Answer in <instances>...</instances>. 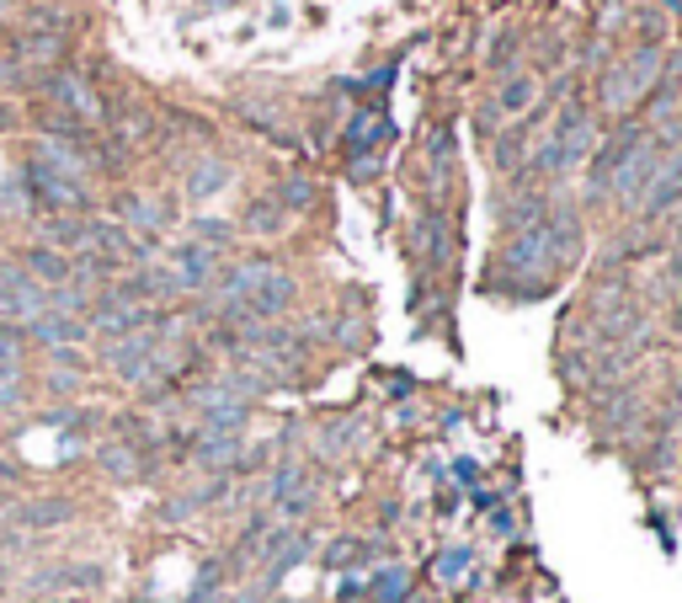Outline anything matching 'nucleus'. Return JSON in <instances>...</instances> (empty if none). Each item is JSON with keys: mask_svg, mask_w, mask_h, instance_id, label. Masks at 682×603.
Listing matches in <instances>:
<instances>
[{"mask_svg": "<svg viewBox=\"0 0 682 603\" xmlns=\"http://www.w3.org/2000/svg\"><path fill=\"white\" fill-rule=\"evenodd\" d=\"M272 204L283 214H304L309 204H315V181L309 177H283L277 181V193H272Z\"/></svg>", "mask_w": 682, "mask_h": 603, "instance_id": "nucleus-21", "label": "nucleus"}, {"mask_svg": "<svg viewBox=\"0 0 682 603\" xmlns=\"http://www.w3.org/2000/svg\"><path fill=\"white\" fill-rule=\"evenodd\" d=\"M38 246H54L64 257L86 251V219H81V214H54V219H43V241Z\"/></svg>", "mask_w": 682, "mask_h": 603, "instance_id": "nucleus-17", "label": "nucleus"}, {"mask_svg": "<svg viewBox=\"0 0 682 603\" xmlns=\"http://www.w3.org/2000/svg\"><path fill=\"white\" fill-rule=\"evenodd\" d=\"M187 241H198L224 257V246L235 241V225H230V219H192V225H187Z\"/></svg>", "mask_w": 682, "mask_h": 603, "instance_id": "nucleus-22", "label": "nucleus"}, {"mask_svg": "<svg viewBox=\"0 0 682 603\" xmlns=\"http://www.w3.org/2000/svg\"><path fill=\"white\" fill-rule=\"evenodd\" d=\"M379 166H385L379 155H353V177H374Z\"/></svg>", "mask_w": 682, "mask_h": 603, "instance_id": "nucleus-32", "label": "nucleus"}, {"mask_svg": "<svg viewBox=\"0 0 682 603\" xmlns=\"http://www.w3.org/2000/svg\"><path fill=\"white\" fill-rule=\"evenodd\" d=\"M230 181H235V171H230V160H224V155H198V160L187 166V198H192V204L219 198Z\"/></svg>", "mask_w": 682, "mask_h": 603, "instance_id": "nucleus-12", "label": "nucleus"}, {"mask_svg": "<svg viewBox=\"0 0 682 603\" xmlns=\"http://www.w3.org/2000/svg\"><path fill=\"white\" fill-rule=\"evenodd\" d=\"M576 257H581V219H576V209H549L538 225L517 230V236L502 246L496 268L512 278V294H517V300H534V294H544Z\"/></svg>", "mask_w": 682, "mask_h": 603, "instance_id": "nucleus-1", "label": "nucleus"}, {"mask_svg": "<svg viewBox=\"0 0 682 603\" xmlns=\"http://www.w3.org/2000/svg\"><path fill=\"white\" fill-rule=\"evenodd\" d=\"M416 246L427 251V262H432V268H443L448 257H453V241H448V219L438 209L421 214V225H416Z\"/></svg>", "mask_w": 682, "mask_h": 603, "instance_id": "nucleus-19", "label": "nucleus"}, {"mask_svg": "<svg viewBox=\"0 0 682 603\" xmlns=\"http://www.w3.org/2000/svg\"><path fill=\"white\" fill-rule=\"evenodd\" d=\"M96 465H102L113 481H139V476H145V454H139V444H128V438L96 444Z\"/></svg>", "mask_w": 682, "mask_h": 603, "instance_id": "nucleus-15", "label": "nucleus"}, {"mask_svg": "<svg viewBox=\"0 0 682 603\" xmlns=\"http://www.w3.org/2000/svg\"><path fill=\"white\" fill-rule=\"evenodd\" d=\"M22 272L32 283H43V289H60V283H70V257L54 251V246H28L22 251Z\"/></svg>", "mask_w": 682, "mask_h": 603, "instance_id": "nucleus-16", "label": "nucleus"}, {"mask_svg": "<svg viewBox=\"0 0 682 603\" xmlns=\"http://www.w3.org/2000/svg\"><path fill=\"white\" fill-rule=\"evenodd\" d=\"M655 81H661V54H655V49H640V54H629L619 70L602 75V107L623 113V107L640 102V91H651Z\"/></svg>", "mask_w": 682, "mask_h": 603, "instance_id": "nucleus-4", "label": "nucleus"}, {"mask_svg": "<svg viewBox=\"0 0 682 603\" xmlns=\"http://www.w3.org/2000/svg\"><path fill=\"white\" fill-rule=\"evenodd\" d=\"M22 28L49 32V38H64V32H70V17H64L60 6H28V11H22Z\"/></svg>", "mask_w": 682, "mask_h": 603, "instance_id": "nucleus-23", "label": "nucleus"}, {"mask_svg": "<svg viewBox=\"0 0 682 603\" xmlns=\"http://www.w3.org/2000/svg\"><path fill=\"white\" fill-rule=\"evenodd\" d=\"M22 332L54 353V347H81V342L91 336V326H86V321H70V315H49V310H43V315H38L32 326H22Z\"/></svg>", "mask_w": 682, "mask_h": 603, "instance_id": "nucleus-13", "label": "nucleus"}, {"mask_svg": "<svg viewBox=\"0 0 682 603\" xmlns=\"http://www.w3.org/2000/svg\"><path fill=\"white\" fill-rule=\"evenodd\" d=\"M38 86H43V75H32L28 64H17L11 54H0V91H17V96H22V91H38Z\"/></svg>", "mask_w": 682, "mask_h": 603, "instance_id": "nucleus-25", "label": "nucleus"}, {"mask_svg": "<svg viewBox=\"0 0 682 603\" xmlns=\"http://www.w3.org/2000/svg\"><path fill=\"white\" fill-rule=\"evenodd\" d=\"M385 139H389V118L379 107H368V113H357V118L347 123V150L353 155H374Z\"/></svg>", "mask_w": 682, "mask_h": 603, "instance_id": "nucleus-18", "label": "nucleus"}, {"mask_svg": "<svg viewBox=\"0 0 682 603\" xmlns=\"http://www.w3.org/2000/svg\"><path fill=\"white\" fill-rule=\"evenodd\" d=\"M528 96H534V81H523V75H517V81H506V86H502L496 107H502V113H523V107H528Z\"/></svg>", "mask_w": 682, "mask_h": 603, "instance_id": "nucleus-29", "label": "nucleus"}, {"mask_svg": "<svg viewBox=\"0 0 682 603\" xmlns=\"http://www.w3.org/2000/svg\"><path fill=\"white\" fill-rule=\"evenodd\" d=\"M678 204H682V145H678V150H661V160H655V171H651V181H646L640 209H634V214L655 219V214L678 209Z\"/></svg>", "mask_w": 682, "mask_h": 603, "instance_id": "nucleus-8", "label": "nucleus"}, {"mask_svg": "<svg viewBox=\"0 0 682 603\" xmlns=\"http://www.w3.org/2000/svg\"><path fill=\"white\" fill-rule=\"evenodd\" d=\"M453 476H459V486L470 491V486L480 481V465H475V459H459V465H453Z\"/></svg>", "mask_w": 682, "mask_h": 603, "instance_id": "nucleus-31", "label": "nucleus"}, {"mask_svg": "<svg viewBox=\"0 0 682 603\" xmlns=\"http://www.w3.org/2000/svg\"><path fill=\"white\" fill-rule=\"evenodd\" d=\"M187 603H224V593H213V599H187Z\"/></svg>", "mask_w": 682, "mask_h": 603, "instance_id": "nucleus-36", "label": "nucleus"}, {"mask_svg": "<svg viewBox=\"0 0 682 603\" xmlns=\"http://www.w3.org/2000/svg\"><path fill=\"white\" fill-rule=\"evenodd\" d=\"M0 304H6V315L17 326H32L49 310V289L32 283L28 272H22V262H0Z\"/></svg>", "mask_w": 682, "mask_h": 603, "instance_id": "nucleus-6", "label": "nucleus"}, {"mask_svg": "<svg viewBox=\"0 0 682 603\" xmlns=\"http://www.w3.org/2000/svg\"><path fill=\"white\" fill-rule=\"evenodd\" d=\"M81 380H86L81 368H64V363H49V374H43V391H49V395H75V391H81Z\"/></svg>", "mask_w": 682, "mask_h": 603, "instance_id": "nucleus-27", "label": "nucleus"}, {"mask_svg": "<svg viewBox=\"0 0 682 603\" xmlns=\"http://www.w3.org/2000/svg\"><path fill=\"white\" fill-rule=\"evenodd\" d=\"M22 353H28V332L17 321H0V368H22Z\"/></svg>", "mask_w": 682, "mask_h": 603, "instance_id": "nucleus-26", "label": "nucleus"}, {"mask_svg": "<svg viewBox=\"0 0 682 603\" xmlns=\"http://www.w3.org/2000/svg\"><path fill=\"white\" fill-rule=\"evenodd\" d=\"M363 444V417H342V423H326L321 427V459H342V454H353Z\"/></svg>", "mask_w": 682, "mask_h": 603, "instance_id": "nucleus-20", "label": "nucleus"}, {"mask_svg": "<svg viewBox=\"0 0 682 603\" xmlns=\"http://www.w3.org/2000/svg\"><path fill=\"white\" fill-rule=\"evenodd\" d=\"M672 332H682V294L672 300Z\"/></svg>", "mask_w": 682, "mask_h": 603, "instance_id": "nucleus-35", "label": "nucleus"}, {"mask_svg": "<svg viewBox=\"0 0 682 603\" xmlns=\"http://www.w3.org/2000/svg\"><path fill=\"white\" fill-rule=\"evenodd\" d=\"M240 454H245V438H240V433H208V427L192 433V459L203 465L208 476H235Z\"/></svg>", "mask_w": 682, "mask_h": 603, "instance_id": "nucleus-9", "label": "nucleus"}, {"mask_svg": "<svg viewBox=\"0 0 682 603\" xmlns=\"http://www.w3.org/2000/svg\"><path fill=\"white\" fill-rule=\"evenodd\" d=\"M11 17H17V0H0V28H6Z\"/></svg>", "mask_w": 682, "mask_h": 603, "instance_id": "nucleus-34", "label": "nucleus"}, {"mask_svg": "<svg viewBox=\"0 0 682 603\" xmlns=\"http://www.w3.org/2000/svg\"><path fill=\"white\" fill-rule=\"evenodd\" d=\"M470 566H475V550H464V544H453V550H448L443 561H438V576H443V582H459V576L470 572Z\"/></svg>", "mask_w": 682, "mask_h": 603, "instance_id": "nucleus-28", "label": "nucleus"}, {"mask_svg": "<svg viewBox=\"0 0 682 603\" xmlns=\"http://www.w3.org/2000/svg\"><path fill=\"white\" fill-rule=\"evenodd\" d=\"M0 518L17 529V534H43V529H60L75 518L70 497H28V502H0Z\"/></svg>", "mask_w": 682, "mask_h": 603, "instance_id": "nucleus-7", "label": "nucleus"}, {"mask_svg": "<svg viewBox=\"0 0 682 603\" xmlns=\"http://www.w3.org/2000/svg\"><path fill=\"white\" fill-rule=\"evenodd\" d=\"M166 272L177 278L181 294H208L213 278L224 268H219V251H208V246H198V241H181L166 251Z\"/></svg>", "mask_w": 682, "mask_h": 603, "instance_id": "nucleus-5", "label": "nucleus"}, {"mask_svg": "<svg viewBox=\"0 0 682 603\" xmlns=\"http://www.w3.org/2000/svg\"><path fill=\"white\" fill-rule=\"evenodd\" d=\"M38 91H43V96H49L60 113H70V118H81V123L107 118V102H102V91L91 86L81 70H70V64H64V70H49Z\"/></svg>", "mask_w": 682, "mask_h": 603, "instance_id": "nucleus-2", "label": "nucleus"}, {"mask_svg": "<svg viewBox=\"0 0 682 603\" xmlns=\"http://www.w3.org/2000/svg\"><path fill=\"white\" fill-rule=\"evenodd\" d=\"M11 123H22V107H0V128H11Z\"/></svg>", "mask_w": 682, "mask_h": 603, "instance_id": "nucleus-33", "label": "nucleus"}, {"mask_svg": "<svg viewBox=\"0 0 682 603\" xmlns=\"http://www.w3.org/2000/svg\"><path fill=\"white\" fill-rule=\"evenodd\" d=\"M11 60L49 75V70H60V60H64V38H49V32H22V38L11 43Z\"/></svg>", "mask_w": 682, "mask_h": 603, "instance_id": "nucleus-14", "label": "nucleus"}, {"mask_svg": "<svg viewBox=\"0 0 682 603\" xmlns=\"http://www.w3.org/2000/svg\"><path fill=\"white\" fill-rule=\"evenodd\" d=\"M330 336H336V342H342V347H368V326H363V321H357V315H342V321H336V326H330Z\"/></svg>", "mask_w": 682, "mask_h": 603, "instance_id": "nucleus-30", "label": "nucleus"}, {"mask_svg": "<svg viewBox=\"0 0 682 603\" xmlns=\"http://www.w3.org/2000/svg\"><path fill=\"white\" fill-rule=\"evenodd\" d=\"M107 582V572L96 561H75V566H49L43 576H32L38 593H96Z\"/></svg>", "mask_w": 682, "mask_h": 603, "instance_id": "nucleus-11", "label": "nucleus"}, {"mask_svg": "<svg viewBox=\"0 0 682 603\" xmlns=\"http://www.w3.org/2000/svg\"><path fill=\"white\" fill-rule=\"evenodd\" d=\"M118 225L128 230V236H139V241H155V236L171 225V204L145 198V193H123L118 198Z\"/></svg>", "mask_w": 682, "mask_h": 603, "instance_id": "nucleus-10", "label": "nucleus"}, {"mask_svg": "<svg viewBox=\"0 0 682 603\" xmlns=\"http://www.w3.org/2000/svg\"><path fill=\"white\" fill-rule=\"evenodd\" d=\"M655 160H661V145H655L651 134H640V139L613 160V171H608V193L619 198L623 209H640V193H646V181H651Z\"/></svg>", "mask_w": 682, "mask_h": 603, "instance_id": "nucleus-3", "label": "nucleus"}, {"mask_svg": "<svg viewBox=\"0 0 682 603\" xmlns=\"http://www.w3.org/2000/svg\"><path fill=\"white\" fill-rule=\"evenodd\" d=\"M283 219H288V214L277 209L272 198H256V204L245 209V230H251V236H277V230H283Z\"/></svg>", "mask_w": 682, "mask_h": 603, "instance_id": "nucleus-24", "label": "nucleus"}]
</instances>
